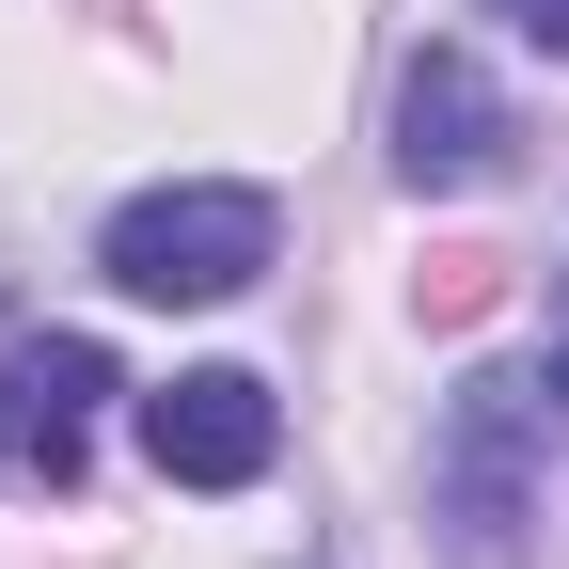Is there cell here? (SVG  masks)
Returning a JSON list of instances; mask_svg holds the SVG:
<instances>
[{"label": "cell", "mask_w": 569, "mask_h": 569, "mask_svg": "<svg viewBox=\"0 0 569 569\" xmlns=\"http://www.w3.org/2000/svg\"><path fill=\"white\" fill-rule=\"evenodd\" d=\"M553 427H569V380L507 365V380H459L443 411V475H427V507H443L459 569H522V522H538V459H553Z\"/></svg>", "instance_id": "cell-1"}, {"label": "cell", "mask_w": 569, "mask_h": 569, "mask_svg": "<svg viewBox=\"0 0 569 569\" xmlns=\"http://www.w3.org/2000/svg\"><path fill=\"white\" fill-rule=\"evenodd\" d=\"M269 190H238V174H174V190H127L111 206V238H96V269L127 284V301H238V284L269 269Z\"/></svg>", "instance_id": "cell-2"}, {"label": "cell", "mask_w": 569, "mask_h": 569, "mask_svg": "<svg viewBox=\"0 0 569 569\" xmlns=\"http://www.w3.org/2000/svg\"><path fill=\"white\" fill-rule=\"evenodd\" d=\"M507 159H522V127L490 96V63L475 48H411V80H396V190L459 206V190H507Z\"/></svg>", "instance_id": "cell-3"}, {"label": "cell", "mask_w": 569, "mask_h": 569, "mask_svg": "<svg viewBox=\"0 0 569 569\" xmlns=\"http://www.w3.org/2000/svg\"><path fill=\"white\" fill-rule=\"evenodd\" d=\"M142 459H159L174 490H253V475L284 459V411H269L253 365H190V380L142 396Z\"/></svg>", "instance_id": "cell-4"}, {"label": "cell", "mask_w": 569, "mask_h": 569, "mask_svg": "<svg viewBox=\"0 0 569 569\" xmlns=\"http://www.w3.org/2000/svg\"><path fill=\"white\" fill-rule=\"evenodd\" d=\"M96 396H111V348H80V332H17L0 348V475H80V443H96Z\"/></svg>", "instance_id": "cell-5"}, {"label": "cell", "mask_w": 569, "mask_h": 569, "mask_svg": "<svg viewBox=\"0 0 569 569\" xmlns=\"http://www.w3.org/2000/svg\"><path fill=\"white\" fill-rule=\"evenodd\" d=\"M490 17H507V32H522L538 63H569V0H490Z\"/></svg>", "instance_id": "cell-6"}]
</instances>
